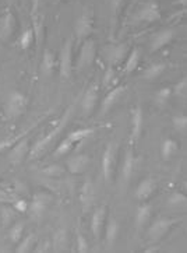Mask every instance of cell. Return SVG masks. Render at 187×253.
Listing matches in <instances>:
<instances>
[{"instance_id":"cell-1","label":"cell","mask_w":187,"mask_h":253,"mask_svg":"<svg viewBox=\"0 0 187 253\" xmlns=\"http://www.w3.org/2000/svg\"><path fill=\"white\" fill-rule=\"evenodd\" d=\"M70 115H72V108H69L67 111L65 112V115L62 116V119L57 122V125L53 127V130H50L46 134V136H43L39 141H37L35 144H34L33 147L30 148V153H28V158L30 160H35V158H38V157H41L45 151H46V148L52 144V141L56 139L57 136L63 131L66 126H67V123H69V119H70Z\"/></svg>"},{"instance_id":"cell-2","label":"cell","mask_w":187,"mask_h":253,"mask_svg":"<svg viewBox=\"0 0 187 253\" xmlns=\"http://www.w3.org/2000/svg\"><path fill=\"white\" fill-rule=\"evenodd\" d=\"M28 108V98L20 91H11L6 102V116L8 119H16L25 114Z\"/></svg>"},{"instance_id":"cell-3","label":"cell","mask_w":187,"mask_h":253,"mask_svg":"<svg viewBox=\"0 0 187 253\" xmlns=\"http://www.w3.org/2000/svg\"><path fill=\"white\" fill-rule=\"evenodd\" d=\"M116 164H117V147L114 143H109L102 155V173L106 183H111L113 180L116 173Z\"/></svg>"},{"instance_id":"cell-4","label":"cell","mask_w":187,"mask_h":253,"mask_svg":"<svg viewBox=\"0 0 187 253\" xmlns=\"http://www.w3.org/2000/svg\"><path fill=\"white\" fill-rule=\"evenodd\" d=\"M59 73H60V77L65 80H67L73 73V41L72 40H67L60 50Z\"/></svg>"},{"instance_id":"cell-5","label":"cell","mask_w":187,"mask_h":253,"mask_svg":"<svg viewBox=\"0 0 187 253\" xmlns=\"http://www.w3.org/2000/svg\"><path fill=\"white\" fill-rule=\"evenodd\" d=\"M178 222V220H172V218H159L156 220L148 229V238L151 241H159L165 235H168V232L171 228Z\"/></svg>"},{"instance_id":"cell-6","label":"cell","mask_w":187,"mask_h":253,"mask_svg":"<svg viewBox=\"0 0 187 253\" xmlns=\"http://www.w3.org/2000/svg\"><path fill=\"white\" fill-rule=\"evenodd\" d=\"M94 33V13L91 10L84 11L75 23V34L78 38L85 40Z\"/></svg>"},{"instance_id":"cell-7","label":"cell","mask_w":187,"mask_h":253,"mask_svg":"<svg viewBox=\"0 0 187 253\" xmlns=\"http://www.w3.org/2000/svg\"><path fill=\"white\" fill-rule=\"evenodd\" d=\"M97 56V46H95V42L87 40V41L82 43V48L80 50V55H78V60H77V67L78 69H85V67H90Z\"/></svg>"},{"instance_id":"cell-8","label":"cell","mask_w":187,"mask_h":253,"mask_svg":"<svg viewBox=\"0 0 187 253\" xmlns=\"http://www.w3.org/2000/svg\"><path fill=\"white\" fill-rule=\"evenodd\" d=\"M52 200V197L46 195V193H38L35 195L33 199V202L28 206V211L30 215L34 220H38L43 215V212L46 211V207H48L49 202Z\"/></svg>"},{"instance_id":"cell-9","label":"cell","mask_w":187,"mask_h":253,"mask_svg":"<svg viewBox=\"0 0 187 253\" xmlns=\"http://www.w3.org/2000/svg\"><path fill=\"white\" fill-rule=\"evenodd\" d=\"M137 20L143 21V23H155V21L161 20V8L158 6V3H155V1L146 3L139 10Z\"/></svg>"},{"instance_id":"cell-10","label":"cell","mask_w":187,"mask_h":253,"mask_svg":"<svg viewBox=\"0 0 187 253\" xmlns=\"http://www.w3.org/2000/svg\"><path fill=\"white\" fill-rule=\"evenodd\" d=\"M106 217H108V207L106 206H99L97 210L92 214L91 218V231L94 234L95 239H99L102 235V231L105 227Z\"/></svg>"},{"instance_id":"cell-11","label":"cell","mask_w":187,"mask_h":253,"mask_svg":"<svg viewBox=\"0 0 187 253\" xmlns=\"http://www.w3.org/2000/svg\"><path fill=\"white\" fill-rule=\"evenodd\" d=\"M30 139L25 136L20 141H17L16 144L11 147L10 155H8V160L13 164H20L23 163L25 160V157L30 153Z\"/></svg>"},{"instance_id":"cell-12","label":"cell","mask_w":187,"mask_h":253,"mask_svg":"<svg viewBox=\"0 0 187 253\" xmlns=\"http://www.w3.org/2000/svg\"><path fill=\"white\" fill-rule=\"evenodd\" d=\"M126 92V87L124 85H114L113 88L106 94V97L102 101V106H101V115H105L112 106H114L120 99H122L123 94Z\"/></svg>"},{"instance_id":"cell-13","label":"cell","mask_w":187,"mask_h":253,"mask_svg":"<svg viewBox=\"0 0 187 253\" xmlns=\"http://www.w3.org/2000/svg\"><path fill=\"white\" fill-rule=\"evenodd\" d=\"M97 102H98V84L97 83H94V84H91L90 87H88V90L85 92V95H84V98H82V114L85 115V116H90L92 115V112L95 111V108H97Z\"/></svg>"},{"instance_id":"cell-14","label":"cell","mask_w":187,"mask_h":253,"mask_svg":"<svg viewBox=\"0 0 187 253\" xmlns=\"http://www.w3.org/2000/svg\"><path fill=\"white\" fill-rule=\"evenodd\" d=\"M17 28V20L14 14L8 10L4 16L0 20V40L7 41L11 38V35L14 34Z\"/></svg>"},{"instance_id":"cell-15","label":"cell","mask_w":187,"mask_h":253,"mask_svg":"<svg viewBox=\"0 0 187 253\" xmlns=\"http://www.w3.org/2000/svg\"><path fill=\"white\" fill-rule=\"evenodd\" d=\"M88 165H90V157L87 154H78L67 160L66 168H67V171L70 172V173L80 175V173L85 172V169L88 168Z\"/></svg>"},{"instance_id":"cell-16","label":"cell","mask_w":187,"mask_h":253,"mask_svg":"<svg viewBox=\"0 0 187 253\" xmlns=\"http://www.w3.org/2000/svg\"><path fill=\"white\" fill-rule=\"evenodd\" d=\"M31 20H33V31L35 35V42L37 45H41L43 41V17L39 13V6H38V0H35L33 7V14H31Z\"/></svg>"},{"instance_id":"cell-17","label":"cell","mask_w":187,"mask_h":253,"mask_svg":"<svg viewBox=\"0 0 187 253\" xmlns=\"http://www.w3.org/2000/svg\"><path fill=\"white\" fill-rule=\"evenodd\" d=\"M143 123H144V115L141 106L137 105L131 111V141H137L143 131Z\"/></svg>"},{"instance_id":"cell-18","label":"cell","mask_w":187,"mask_h":253,"mask_svg":"<svg viewBox=\"0 0 187 253\" xmlns=\"http://www.w3.org/2000/svg\"><path fill=\"white\" fill-rule=\"evenodd\" d=\"M156 190V182L152 178H147V179L141 180L139 186L136 189V197L139 202H148V199L152 196Z\"/></svg>"},{"instance_id":"cell-19","label":"cell","mask_w":187,"mask_h":253,"mask_svg":"<svg viewBox=\"0 0 187 253\" xmlns=\"http://www.w3.org/2000/svg\"><path fill=\"white\" fill-rule=\"evenodd\" d=\"M173 37H175V33L172 31V30H163L161 33L155 34L154 38H152V41H151V52L154 53V52H158V50H161L162 48H165L166 45H169L173 40Z\"/></svg>"},{"instance_id":"cell-20","label":"cell","mask_w":187,"mask_h":253,"mask_svg":"<svg viewBox=\"0 0 187 253\" xmlns=\"http://www.w3.org/2000/svg\"><path fill=\"white\" fill-rule=\"evenodd\" d=\"M80 200H81L84 211H88L92 207V204L95 202V189L91 182H85L82 185L81 192H80Z\"/></svg>"},{"instance_id":"cell-21","label":"cell","mask_w":187,"mask_h":253,"mask_svg":"<svg viewBox=\"0 0 187 253\" xmlns=\"http://www.w3.org/2000/svg\"><path fill=\"white\" fill-rule=\"evenodd\" d=\"M151 215H152V206L147 203V202H143L139 206L137 212H136V225H137V228H144L148 224V221L151 220Z\"/></svg>"},{"instance_id":"cell-22","label":"cell","mask_w":187,"mask_h":253,"mask_svg":"<svg viewBox=\"0 0 187 253\" xmlns=\"http://www.w3.org/2000/svg\"><path fill=\"white\" fill-rule=\"evenodd\" d=\"M52 251L55 252H63L69 245V235L65 228H59L52 237Z\"/></svg>"},{"instance_id":"cell-23","label":"cell","mask_w":187,"mask_h":253,"mask_svg":"<svg viewBox=\"0 0 187 253\" xmlns=\"http://www.w3.org/2000/svg\"><path fill=\"white\" fill-rule=\"evenodd\" d=\"M127 55H129V46L126 43L116 45L114 48L109 50V62L112 66L119 65Z\"/></svg>"},{"instance_id":"cell-24","label":"cell","mask_w":187,"mask_h":253,"mask_svg":"<svg viewBox=\"0 0 187 253\" xmlns=\"http://www.w3.org/2000/svg\"><path fill=\"white\" fill-rule=\"evenodd\" d=\"M105 228V238H106V244L108 245H114V242H116V239L119 237V222L117 220H114V218H109L108 220V224H106Z\"/></svg>"},{"instance_id":"cell-25","label":"cell","mask_w":187,"mask_h":253,"mask_svg":"<svg viewBox=\"0 0 187 253\" xmlns=\"http://www.w3.org/2000/svg\"><path fill=\"white\" fill-rule=\"evenodd\" d=\"M134 164H136L134 153H133L131 148H129L127 153H126V157H124V161H123L122 167V176L126 182L130 180L131 175H133V171H134Z\"/></svg>"},{"instance_id":"cell-26","label":"cell","mask_w":187,"mask_h":253,"mask_svg":"<svg viewBox=\"0 0 187 253\" xmlns=\"http://www.w3.org/2000/svg\"><path fill=\"white\" fill-rule=\"evenodd\" d=\"M56 69V56L52 50L46 49L43 52V56H42V63H41V70L43 72V74L53 73V70Z\"/></svg>"},{"instance_id":"cell-27","label":"cell","mask_w":187,"mask_h":253,"mask_svg":"<svg viewBox=\"0 0 187 253\" xmlns=\"http://www.w3.org/2000/svg\"><path fill=\"white\" fill-rule=\"evenodd\" d=\"M179 150V144L178 141L173 139H166L162 143V147H161V155H162L163 160H171L173 155L178 153Z\"/></svg>"},{"instance_id":"cell-28","label":"cell","mask_w":187,"mask_h":253,"mask_svg":"<svg viewBox=\"0 0 187 253\" xmlns=\"http://www.w3.org/2000/svg\"><path fill=\"white\" fill-rule=\"evenodd\" d=\"M17 211L10 206H1L0 207V221L4 227H10L13 222H16Z\"/></svg>"},{"instance_id":"cell-29","label":"cell","mask_w":187,"mask_h":253,"mask_svg":"<svg viewBox=\"0 0 187 253\" xmlns=\"http://www.w3.org/2000/svg\"><path fill=\"white\" fill-rule=\"evenodd\" d=\"M94 131H95V129H92V127H81V129L70 131V133L67 134V139L70 140L72 143H74V144H77V143H80L81 140L92 136Z\"/></svg>"},{"instance_id":"cell-30","label":"cell","mask_w":187,"mask_h":253,"mask_svg":"<svg viewBox=\"0 0 187 253\" xmlns=\"http://www.w3.org/2000/svg\"><path fill=\"white\" fill-rule=\"evenodd\" d=\"M166 66L163 63H155V65H151L150 67H147V70L144 72V80L147 82H154L156 79H159L162 73L165 72Z\"/></svg>"},{"instance_id":"cell-31","label":"cell","mask_w":187,"mask_h":253,"mask_svg":"<svg viewBox=\"0 0 187 253\" xmlns=\"http://www.w3.org/2000/svg\"><path fill=\"white\" fill-rule=\"evenodd\" d=\"M24 222L23 221H17V222H13L10 225V229H8V239L13 242V244H18L23 238V234H24Z\"/></svg>"},{"instance_id":"cell-32","label":"cell","mask_w":187,"mask_h":253,"mask_svg":"<svg viewBox=\"0 0 187 253\" xmlns=\"http://www.w3.org/2000/svg\"><path fill=\"white\" fill-rule=\"evenodd\" d=\"M34 246H37V237H35V234H30L24 239L21 238V242L16 248V252L28 253L34 251Z\"/></svg>"},{"instance_id":"cell-33","label":"cell","mask_w":187,"mask_h":253,"mask_svg":"<svg viewBox=\"0 0 187 253\" xmlns=\"http://www.w3.org/2000/svg\"><path fill=\"white\" fill-rule=\"evenodd\" d=\"M140 63V50L137 48L131 49V52L127 55V60H126V65H124V72L126 73H131L134 72Z\"/></svg>"},{"instance_id":"cell-34","label":"cell","mask_w":187,"mask_h":253,"mask_svg":"<svg viewBox=\"0 0 187 253\" xmlns=\"http://www.w3.org/2000/svg\"><path fill=\"white\" fill-rule=\"evenodd\" d=\"M35 42V35H34L33 28L30 27V28H27L24 33L21 34V37H20V40H18V45H20V48L21 49H30L31 46H33V43Z\"/></svg>"},{"instance_id":"cell-35","label":"cell","mask_w":187,"mask_h":253,"mask_svg":"<svg viewBox=\"0 0 187 253\" xmlns=\"http://www.w3.org/2000/svg\"><path fill=\"white\" fill-rule=\"evenodd\" d=\"M35 126H37V123L34 125L31 129H27V130L21 131V133H18L17 136H14V137H11V139H6V140H3V141H0V151H3V150H6V148L13 147V146L16 144L17 141H20V140L23 139V137H25V136H27V134H28L30 131L33 130Z\"/></svg>"},{"instance_id":"cell-36","label":"cell","mask_w":187,"mask_h":253,"mask_svg":"<svg viewBox=\"0 0 187 253\" xmlns=\"http://www.w3.org/2000/svg\"><path fill=\"white\" fill-rule=\"evenodd\" d=\"M172 123H173L175 130L178 131L179 134H182V136H185V134H186V130H187L186 115L180 114V115H176V116H173V118H172Z\"/></svg>"},{"instance_id":"cell-37","label":"cell","mask_w":187,"mask_h":253,"mask_svg":"<svg viewBox=\"0 0 187 253\" xmlns=\"http://www.w3.org/2000/svg\"><path fill=\"white\" fill-rule=\"evenodd\" d=\"M172 97V88L169 87H163L161 90H158V92L155 94V102L156 105L163 106L168 104V101L171 99Z\"/></svg>"},{"instance_id":"cell-38","label":"cell","mask_w":187,"mask_h":253,"mask_svg":"<svg viewBox=\"0 0 187 253\" xmlns=\"http://www.w3.org/2000/svg\"><path fill=\"white\" fill-rule=\"evenodd\" d=\"M104 85L108 87V88H113L114 85H117V76H116L113 66H109L108 70L105 72V76H104Z\"/></svg>"},{"instance_id":"cell-39","label":"cell","mask_w":187,"mask_h":253,"mask_svg":"<svg viewBox=\"0 0 187 253\" xmlns=\"http://www.w3.org/2000/svg\"><path fill=\"white\" fill-rule=\"evenodd\" d=\"M74 146H75V144H74V143H72L70 140L66 137V139L63 140V141H62L59 146H57L56 150H55V157H56V158H59V157L67 155L69 153H70V151H72V150H73Z\"/></svg>"},{"instance_id":"cell-40","label":"cell","mask_w":187,"mask_h":253,"mask_svg":"<svg viewBox=\"0 0 187 253\" xmlns=\"http://www.w3.org/2000/svg\"><path fill=\"white\" fill-rule=\"evenodd\" d=\"M172 94H175V97L176 98L182 99V101H185L186 99L187 95V82H186V77H183L182 80H180L175 87H173V90H172Z\"/></svg>"},{"instance_id":"cell-41","label":"cell","mask_w":187,"mask_h":253,"mask_svg":"<svg viewBox=\"0 0 187 253\" xmlns=\"http://www.w3.org/2000/svg\"><path fill=\"white\" fill-rule=\"evenodd\" d=\"M187 202V197L185 193L182 192H175L172 193L169 199H168V204L169 206H175V207H180V206H185Z\"/></svg>"},{"instance_id":"cell-42","label":"cell","mask_w":187,"mask_h":253,"mask_svg":"<svg viewBox=\"0 0 187 253\" xmlns=\"http://www.w3.org/2000/svg\"><path fill=\"white\" fill-rule=\"evenodd\" d=\"M63 172H65V169H63L62 167H59V165H50V167H48V168H45V169H43V173H45V175H48V176H52V178H57V176H60Z\"/></svg>"},{"instance_id":"cell-43","label":"cell","mask_w":187,"mask_h":253,"mask_svg":"<svg viewBox=\"0 0 187 253\" xmlns=\"http://www.w3.org/2000/svg\"><path fill=\"white\" fill-rule=\"evenodd\" d=\"M28 206H30V203H28L25 199H16V200L13 202V209H14L17 212H21V214L28 211Z\"/></svg>"},{"instance_id":"cell-44","label":"cell","mask_w":187,"mask_h":253,"mask_svg":"<svg viewBox=\"0 0 187 253\" xmlns=\"http://www.w3.org/2000/svg\"><path fill=\"white\" fill-rule=\"evenodd\" d=\"M90 251V246H88V242L87 239L82 237L81 234L78 232L77 234V252L78 253H85Z\"/></svg>"},{"instance_id":"cell-45","label":"cell","mask_w":187,"mask_h":253,"mask_svg":"<svg viewBox=\"0 0 187 253\" xmlns=\"http://www.w3.org/2000/svg\"><path fill=\"white\" fill-rule=\"evenodd\" d=\"M14 200H16V199H14L13 195H10V193H7L6 190H3V189L0 188V203L8 204V203H13Z\"/></svg>"},{"instance_id":"cell-46","label":"cell","mask_w":187,"mask_h":253,"mask_svg":"<svg viewBox=\"0 0 187 253\" xmlns=\"http://www.w3.org/2000/svg\"><path fill=\"white\" fill-rule=\"evenodd\" d=\"M38 248H34V252H50L52 251V244L50 241H43V242H39L38 244Z\"/></svg>"},{"instance_id":"cell-47","label":"cell","mask_w":187,"mask_h":253,"mask_svg":"<svg viewBox=\"0 0 187 253\" xmlns=\"http://www.w3.org/2000/svg\"><path fill=\"white\" fill-rule=\"evenodd\" d=\"M106 1H108V4L111 6V8L113 10L114 13H117V10L120 8L123 3V0H106Z\"/></svg>"},{"instance_id":"cell-48","label":"cell","mask_w":187,"mask_h":253,"mask_svg":"<svg viewBox=\"0 0 187 253\" xmlns=\"http://www.w3.org/2000/svg\"><path fill=\"white\" fill-rule=\"evenodd\" d=\"M186 1L187 0H179V3L182 4V6H186Z\"/></svg>"}]
</instances>
